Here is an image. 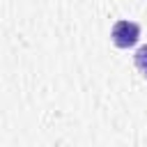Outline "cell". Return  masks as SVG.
Masks as SVG:
<instances>
[{
	"instance_id": "cell-2",
	"label": "cell",
	"mask_w": 147,
	"mask_h": 147,
	"mask_svg": "<svg viewBox=\"0 0 147 147\" xmlns=\"http://www.w3.org/2000/svg\"><path fill=\"white\" fill-rule=\"evenodd\" d=\"M136 67H138V71L147 78V46H140V48L136 51Z\"/></svg>"
},
{
	"instance_id": "cell-1",
	"label": "cell",
	"mask_w": 147,
	"mask_h": 147,
	"mask_svg": "<svg viewBox=\"0 0 147 147\" xmlns=\"http://www.w3.org/2000/svg\"><path fill=\"white\" fill-rule=\"evenodd\" d=\"M110 37H113V44H115V46L129 48V46H133V44L138 41V37H140V25L133 23V21H117V23L113 25Z\"/></svg>"
}]
</instances>
